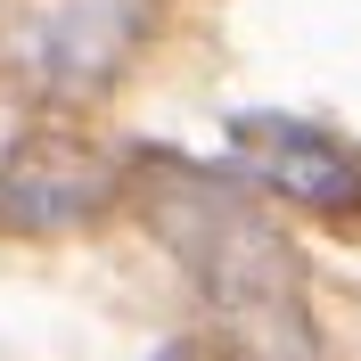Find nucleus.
<instances>
[{
    "instance_id": "20e7f679",
    "label": "nucleus",
    "mask_w": 361,
    "mask_h": 361,
    "mask_svg": "<svg viewBox=\"0 0 361 361\" xmlns=\"http://www.w3.org/2000/svg\"><path fill=\"white\" fill-rule=\"evenodd\" d=\"M164 361H173V353H164Z\"/></svg>"
},
{
    "instance_id": "7ed1b4c3",
    "label": "nucleus",
    "mask_w": 361,
    "mask_h": 361,
    "mask_svg": "<svg viewBox=\"0 0 361 361\" xmlns=\"http://www.w3.org/2000/svg\"><path fill=\"white\" fill-rule=\"evenodd\" d=\"M115 197V164L82 140H17L0 157V222L17 230H66Z\"/></svg>"
},
{
    "instance_id": "f257e3e1",
    "label": "nucleus",
    "mask_w": 361,
    "mask_h": 361,
    "mask_svg": "<svg viewBox=\"0 0 361 361\" xmlns=\"http://www.w3.org/2000/svg\"><path fill=\"white\" fill-rule=\"evenodd\" d=\"M157 230L197 271L222 320V361H320L312 312H304V263L271 230V214L214 189L205 173H180L173 197H157Z\"/></svg>"
},
{
    "instance_id": "f03ea898",
    "label": "nucleus",
    "mask_w": 361,
    "mask_h": 361,
    "mask_svg": "<svg viewBox=\"0 0 361 361\" xmlns=\"http://www.w3.org/2000/svg\"><path fill=\"white\" fill-rule=\"evenodd\" d=\"M230 157L247 164L263 189L312 205V214H361V157L345 140H329L320 123L295 115H238L230 123Z\"/></svg>"
}]
</instances>
